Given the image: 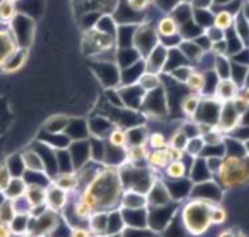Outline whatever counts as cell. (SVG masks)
I'll list each match as a JSON object with an SVG mask.
<instances>
[{"label":"cell","instance_id":"obj_1","mask_svg":"<svg viewBox=\"0 0 249 237\" xmlns=\"http://www.w3.org/2000/svg\"><path fill=\"white\" fill-rule=\"evenodd\" d=\"M122 194L120 174L115 169H106L95 174L82 192L81 201L90 205L94 214L109 210L118 204Z\"/></svg>","mask_w":249,"mask_h":237},{"label":"cell","instance_id":"obj_2","mask_svg":"<svg viewBox=\"0 0 249 237\" xmlns=\"http://www.w3.org/2000/svg\"><path fill=\"white\" fill-rule=\"evenodd\" d=\"M219 185L235 188L249 185V157L247 154H227L215 171Z\"/></svg>","mask_w":249,"mask_h":237},{"label":"cell","instance_id":"obj_3","mask_svg":"<svg viewBox=\"0 0 249 237\" xmlns=\"http://www.w3.org/2000/svg\"><path fill=\"white\" fill-rule=\"evenodd\" d=\"M213 203L207 199H194L182 210V223L193 236H200L207 232L211 224V211Z\"/></svg>","mask_w":249,"mask_h":237},{"label":"cell","instance_id":"obj_4","mask_svg":"<svg viewBox=\"0 0 249 237\" xmlns=\"http://www.w3.org/2000/svg\"><path fill=\"white\" fill-rule=\"evenodd\" d=\"M169 49L162 44H157L149 51V54L145 58V71L153 74H159L168 62Z\"/></svg>","mask_w":249,"mask_h":237},{"label":"cell","instance_id":"obj_5","mask_svg":"<svg viewBox=\"0 0 249 237\" xmlns=\"http://www.w3.org/2000/svg\"><path fill=\"white\" fill-rule=\"evenodd\" d=\"M18 51L16 37L8 29H0V66H5Z\"/></svg>","mask_w":249,"mask_h":237},{"label":"cell","instance_id":"obj_6","mask_svg":"<svg viewBox=\"0 0 249 237\" xmlns=\"http://www.w3.org/2000/svg\"><path fill=\"white\" fill-rule=\"evenodd\" d=\"M240 86L232 79V78H226V79H217L216 86L213 90V98L219 103H228L235 99L239 95Z\"/></svg>","mask_w":249,"mask_h":237},{"label":"cell","instance_id":"obj_7","mask_svg":"<svg viewBox=\"0 0 249 237\" xmlns=\"http://www.w3.org/2000/svg\"><path fill=\"white\" fill-rule=\"evenodd\" d=\"M57 221H58V219H57L55 211H52L48 208L44 214L40 215V218L37 219L33 229L28 233H31L29 236L32 237H46L55 228Z\"/></svg>","mask_w":249,"mask_h":237},{"label":"cell","instance_id":"obj_8","mask_svg":"<svg viewBox=\"0 0 249 237\" xmlns=\"http://www.w3.org/2000/svg\"><path fill=\"white\" fill-rule=\"evenodd\" d=\"M68 202V192L61 190L57 187L54 183H50L49 186L46 187V201L45 204L48 208L52 211H59L62 210Z\"/></svg>","mask_w":249,"mask_h":237},{"label":"cell","instance_id":"obj_9","mask_svg":"<svg viewBox=\"0 0 249 237\" xmlns=\"http://www.w3.org/2000/svg\"><path fill=\"white\" fill-rule=\"evenodd\" d=\"M156 32H157L159 37L172 38V37H176L181 33V27L174 20L173 16H163L156 27Z\"/></svg>","mask_w":249,"mask_h":237},{"label":"cell","instance_id":"obj_10","mask_svg":"<svg viewBox=\"0 0 249 237\" xmlns=\"http://www.w3.org/2000/svg\"><path fill=\"white\" fill-rule=\"evenodd\" d=\"M24 196L27 198L28 204L32 208H37L40 205L45 204L46 201V188L41 187L40 185H29L25 188Z\"/></svg>","mask_w":249,"mask_h":237},{"label":"cell","instance_id":"obj_11","mask_svg":"<svg viewBox=\"0 0 249 237\" xmlns=\"http://www.w3.org/2000/svg\"><path fill=\"white\" fill-rule=\"evenodd\" d=\"M179 51L186 59L193 61V62H198L202 59L204 54V51L200 48L194 40H183L179 45Z\"/></svg>","mask_w":249,"mask_h":237},{"label":"cell","instance_id":"obj_12","mask_svg":"<svg viewBox=\"0 0 249 237\" xmlns=\"http://www.w3.org/2000/svg\"><path fill=\"white\" fill-rule=\"evenodd\" d=\"M200 102H202V95H200V94L190 92V94L186 95L185 98H183V101H182V112H183L187 118H194L196 112H198V108H199Z\"/></svg>","mask_w":249,"mask_h":237},{"label":"cell","instance_id":"obj_13","mask_svg":"<svg viewBox=\"0 0 249 237\" xmlns=\"http://www.w3.org/2000/svg\"><path fill=\"white\" fill-rule=\"evenodd\" d=\"M148 155H149V152L146 149V145L144 142H140V144H135L128 148L125 152V160L128 164L135 165L137 162L146 160Z\"/></svg>","mask_w":249,"mask_h":237},{"label":"cell","instance_id":"obj_14","mask_svg":"<svg viewBox=\"0 0 249 237\" xmlns=\"http://www.w3.org/2000/svg\"><path fill=\"white\" fill-rule=\"evenodd\" d=\"M23 162L24 166L31 171H36V173H46L45 165L41 160V157L37 154L36 152L27 151L23 153Z\"/></svg>","mask_w":249,"mask_h":237},{"label":"cell","instance_id":"obj_15","mask_svg":"<svg viewBox=\"0 0 249 237\" xmlns=\"http://www.w3.org/2000/svg\"><path fill=\"white\" fill-rule=\"evenodd\" d=\"M233 23H235V15L227 11V9H222L216 14H213V27L222 29L224 32L230 31L233 28Z\"/></svg>","mask_w":249,"mask_h":237},{"label":"cell","instance_id":"obj_16","mask_svg":"<svg viewBox=\"0 0 249 237\" xmlns=\"http://www.w3.org/2000/svg\"><path fill=\"white\" fill-rule=\"evenodd\" d=\"M185 85L187 86V88H190L191 92L202 94L206 88V85H207V79H206V75L203 73L194 70L186 79Z\"/></svg>","mask_w":249,"mask_h":237},{"label":"cell","instance_id":"obj_17","mask_svg":"<svg viewBox=\"0 0 249 237\" xmlns=\"http://www.w3.org/2000/svg\"><path fill=\"white\" fill-rule=\"evenodd\" d=\"M146 161H148V164L152 168H156V169H165L169 162H170L166 148L165 149H160V151H153L152 153H149Z\"/></svg>","mask_w":249,"mask_h":237},{"label":"cell","instance_id":"obj_18","mask_svg":"<svg viewBox=\"0 0 249 237\" xmlns=\"http://www.w3.org/2000/svg\"><path fill=\"white\" fill-rule=\"evenodd\" d=\"M213 68H215V71H216V75L219 79L231 78V62L226 55H215Z\"/></svg>","mask_w":249,"mask_h":237},{"label":"cell","instance_id":"obj_19","mask_svg":"<svg viewBox=\"0 0 249 237\" xmlns=\"http://www.w3.org/2000/svg\"><path fill=\"white\" fill-rule=\"evenodd\" d=\"M53 183L64 191H72L78 186V178L75 174H61Z\"/></svg>","mask_w":249,"mask_h":237},{"label":"cell","instance_id":"obj_20","mask_svg":"<svg viewBox=\"0 0 249 237\" xmlns=\"http://www.w3.org/2000/svg\"><path fill=\"white\" fill-rule=\"evenodd\" d=\"M139 85L144 91H153L157 87L161 85V79H160L159 74L148 73L145 71L140 78H139Z\"/></svg>","mask_w":249,"mask_h":237},{"label":"cell","instance_id":"obj_21","mask_svg":"<svg viewBox=\"0 0 249 237\" xmlns=\"http://www.w3.org/2000/svg\"><path fill=\"white\" fill-rule=\"evenodd\" d=\"M27 188V185L23 182V179H18V178H12V181L9 183V186L5 188V194L8 199H18L20 196L24 195Z\"/></svg>","mask_w":249,"mask_h":237},{"label":"cell","instance_id":"obj_22","mask_svg":"<svg viewBox=\"0 0 249 237\" xmlns=\"http://www.w3.org/2000/svg\"><path fill=\"white\" fill-rule=\"evenodd\" d=\"M165 173L172 179H181L186 174V165L183 161H172L165 168Z\"/></svg>","mask_w":249,"mask_h":237},{"label":"cell","instance_id":"obj_23","mask_svg":"<svg viewBox=\"0 0 249 237\" xmlns=\"http://www.w3.org/2000/svg\"><path fill=\"white\" fill-rule=\"evenodd\" d=\"M187 141H189V137H187V133H186L185 129H178V131L174 132L172 138L169 140L168 146L174 148V149H178V151L185 152Z\"/></svg>","mask_w":249,"mask_h":237},{"label":"cell","instance_id":"obj_24","mask_svg":"<svg viewBox=\"0 0 249 237\" xmlns=\"http://www.w3.org/2000/svg\"><path fill=\"white\" fill-rule=\"evenodd\" d=\"M108 142L113 148H125L128 144V132L123 131V129H113L112 132L109 133Z\"/></svg>","mask_w":249,"mask_h":237},{"label":"cell","instance_id":"obj_25","mask_svg":"<svg viewBox=\"0 0 249 237\" xmlns=\"http://www.w3.org/2000/svg\"><path fill=\"white\" fill-rule=\"evenodd\" d=\"M204 146L206 144H204L203 138L200 136H195L193 138H189L187 145L185 148V153L193 155V157H198L203 152Z\"/></svg>","mask_w":249,"mask_h":237},{"label":"cell","instance_id":"obj_26","mask_svg":"<svg viewBox=\"0 0 249 237\" xmlns=\"http://www.w3.org/2000/svg\"><path fill=\"white\" fill-rule=\"evenodd\" d=\"M16 16V4L9 0H0V18L3 21H11Z\"/></svg>","mask_w":249,"mask_h":237},{"label":"cell","instance_id":"obj_27","mask_svg":"<svg viewBox=\"0 0 249 237\" xmlns=\"http://www.w3.org/2000/svg\"><path fill=\"white\" fill-rule=\"evenodd\" d=\"M203 34L209 38V41L211 42V45L215 44V42L226 40V32L222 31V29H219V28L213 27V25H210V27L204 28Z\"/></svg>","mask_w":249,"mask_h":237},{"label":"cell","instance_id":"obj_28","mask_svg":"<svg viewBox=\"0 0 249 237\" xmlns=\"http://www.w3.org/2000/svg\"><path fill=\"white\" fill-rule=\"evenodd\" d=\"M200 137L203 138L204 144L209 146H216L224 142V135L222 132H219L215 127H213V131H210L209 133H206V135Z\"/></svg>","mask_w":249,"mask_h":237},{"label":"cell","instance_id":"obj_29","mask_svg":"<svg viewBox=\"0 0 249 237\" xmlns=\"http://www.w3.org/2000/svg\"><path fill=\"white\" fill-rule=\"evenodd\" d=\"M195 68L193 66H178V68H173L172 71H170V75H172L176 81L178 82H182L185 83L186 79L189 78L193 71H194Z\"/></svg>","mask_w":249,"mask_h":237},{"label":"cell","instance_id":"obj_30","mask_svg":"<svg viewBox=\"0 0 249 237\" xmlns=\"http://www.w3.org/2000/svg\"><path fill=\"white\" fill-rule=\"evenodd\" d=\"M74 211H75V215H77L78 218L82 220H90V218L92 216V214H94L92 208L87 204L86 202L83 201L78 202L77 204H75Z\"/></svg>","mask_w":249,"mask_h":237},{"label":"cell","instance_id":"obj_31","mask_svg":"<svg viewBox=\"0 0 249 237\" xmlns=\"http://www.w3.org/2000/svg\"><path fill=\"white\" fill-rule=\"evenodd\" d=\"M227 220V211L223 208L222 205L215 204L211 211V224L220 225Z\"/></svg>","mask_w":249,"mask_h":237},{"label":"cell","instance_id":"obj_32","mask_svg":"<svg viewBox=\"0 0 249 237\" xmlns=\"http://www.w3.org/2000/svg\"><path fill=\"white\" fill-rule=\"evenodd\" d=\"M12 181V175L9 173L8 165L5 162L0 164V191H5V188L9 186Z\"/></svg>","mask_w":249,"mask_h":237},{"label":"cell","instance_id":"obj_33","mask_svg":"<svg viewBox=\"0 0 249 237\" xmlns=\"http://www.w3.org/2000/svg\"><path fill=\"white\" fill-rule=\"evenodd\" d=\"M149 145L153 148L154 151H160V149H165L168 146V141H166V138L162 133L154 132L149 137Z\"/></svg>","mask_w":249,"mask_h":237},{"label":"cell","instance_id":"obj_34","mask_svg":"<svg viewBox=\"0 0 249 237\" xmlns=\"http://www.w3.org/2000/svg\"><path fill=\"white\" fill-rule=\"evenodd\" d=\"M153 0H127V5L133 12H144L149 8Z\"/></svg>","mask_w":249,"mask_h":237},{"label":"cell","instance_id":"obj_35","mask_svg":"<svg viewBox=\"0 0 249 237\" xmlns=\"http://www.w3.org/2000/svg\"><path fill=\"white\" fill-rule=\"evenodd\" d=\"M70 237H91V232L86 228H81V227H74L71 228Z\"/></svg>","mask_w":249,"mask_h":237},{"label":"cell","instance_id":"obj_36","mask_svg":"<svg viewBox=\"0 0 249 237\" xmlns=\"http://www.w3.org/2000/svg\"><path fill=\"white\" fill-rule=\"evenodd\" d=\"M213 0H193L195 9H209L213 5Z\"/></svg>","mask_w":249,"mask_h":237},{"label":"cell","instance_id":"obj_37","mask_svg":"<svg viewBox=\"0 0 249 237\" xmlns=\"http://www.w3.org/2000/svg\"><path fill=\"white\" fill-rule=\"evenodd\" d=\"M12 229L8 223H0V237H11Z\"/></svg>","mask_w":249,"mask_h":237},{"label":"cell","instance_id":"obj_38","mask_svg":"<svg viewBox=\"0 0 249 237\" xmlns=\"http://www.w3.org/2000/svg\"><path fill=\"white\" fill-rule=\"evenodd\" d=\"M239 96H240L243 102L249 107V86H243L240 87V91H239Z\"/></svg>","mask_w":249,"mask_h":237},{"label":"cell","instance_id":"obj_39","mask_svg":"<svg viewBox=\"0 0 249 237\" xmlns=\"http://www.w3.org/2000/svg\"><path fill=\"white\" fill-rule=\"evenodd\" d=\"M217 237H235V235H233L231 229H226V231H222V232L219 233Z\"/></svg>","mask_w":249,"mask_h":237},{"label":"cell","instance_id":"obj_40","mask_svg":"<svg viewBox=\"0 0 249 237\" xmlns=\"http://www.w3.org/2000/svg\"><path fill=\"white\" fill-rule=\"evenodd\" d=\"M9 1H12V3H15V4H16V3H18V1H20V0H9Z\"/></svg>","mask_w":249,"mask_h":237},{"label":"cell","instance_id":"obj_41","mask_svg":"<svg viewBox=\"0 0 249 237\" xmlns=\"http://www.w3.org/2000/svg\"><path fill=\"white\" fill-rule=\"evenodd\" d=\"M25 237H32V236H29V235H28V236H25Z\"/></svg>","mask_w":249,"mask_h":237}]
</instances>
